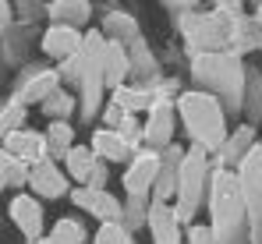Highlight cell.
Here are the masks:
<instances>
[{"instance_id":"cell-13","label":"cell","mask_w":262,"mask_h":244,"mask_svg":"<svg viewBox=\"0 0 262 244\" xmlns=\"http://www.w3.org/2000/svg\"><path fill=\"white\" fill-rule=\"evenodd\" d=\"M0 149H4V152H11L14 160H21L25 166H36V163L50 160L46 131H36V127H21V131H14V135H7Z\"/></svg>"},{"instance_id":"cell-30","label":"cell","mask_w":262,"mask_h":244,"mask_svg":"<svg viewBox=\"0 0 262 244\" xmlns=\"http://www.w3.org/2000/svg\"><path fill=\"white\" fill-rule=\"evenodd\" d=\"M39 110H43L46 121H68V117H71V114L78 110V99H75V96H71L68 88H60V92H53V96L46 99Z\"/></svg>"},{"instance_id":"cell-23","label":"cell","mask_w":262,"mask_h":244,"mask_svg":"<svg viewBox=\"0 0 262 244\" xmlns=\"http://www.w3.org/2000/svg\"><path fill=\"white\" fill-rule=\"evenodd\" d=\"M46 145H50V160H68V152L78 145L75 142V124L68 121H50L46 124Z\"/></svg>"},{"instance_id":"cell-10","label":"cell","mask_w":262,"mask_h":244,"mask_svg":"<svg viewBox=\"0 0 262 244\" xmlns=\"http://www.w3.org/2000/svg\"><path fill=\"white\" fill-rule=\"evenodd\" d=\"M64 88V81H60V71L57 68H39V64H32L21 81H18V88H14V99L18 103H25V106H43L46 99L53 96V92H60Z\"/></svg>"},{"instance_id":"cell-28","label":"cell","mask_w":262,"mask_h":244,"mask_svg":"<svg viewBox=\"0 0 262 244\" xmlns=\"http://www.w3.org/2000/svg\"><path fill=\"white\" fill-rule=\"evenodd\" d=\"M29 170L32 166H25L21 160H14L11 152L0 149V191L4 188H25L29 184Z\"/></svg>"},{"instance_id":"cell-25","label":"cell","mask_w":262,"mask_h":244,"mask_svg":"<svg viewBox=\"0 0 262 244\" xmlns=\"http://www.w3.org/2000/svg\"><path fill=\"white\" fill-rule=\"evenodd\" d=\"M110 99L117 103V106H124L131 117H138L142 110L149 114V106L156 103V96H152V88H145V85H121L117 92H110Z\"/></svg>"},{"instance_id":"cell-6","label":"cell","mask_w":262,"mask_h":244,"mask_svg":"<svg viewBox=\"0 0 262 244\" xmlns=\"http://www.w3.org/2000/svg\"><path fill=\"white\" fill-rule=\"evenodd\" d=\"M160 166H163V152H152V149H138L131 163L121 173V188L128 198H145L152 202V188L160 181Z\"/></svg>"},{"instance_id":"cell-34","label":"cell","mask_w":262,"mask_h":244,"mask_svg":"<svg viewBox=\"0 0 262 244\" xmlns=\"http://www.w3.org/2000/svg\"><path fill=\"white\" fill-rule=\"evenodd\" d=\"M106 184H110V166L99 160V163H96V170L89 173V184H85V188H96V191H110Z\"/></svg>"},{"instance_id":"cell-29","label":"cell","mask_w":262,"mask_h":244,"mask_svg":"<svg viewBox=\"0 0 262 244\" xmlns=\"http://www.w3.org/2000/svg\"><path fill=\"white\" fill-rule=\"evenodd\" d=\"M245 124H255L262 121V75L255 68H248V88H245Z\"/></svg>"},{"instance_id":"cell-16","label":"cell","mask_w":262,"mask_h":244,"mask_svg":"<svg viewBox=\"0 0 262 244\" xmlns=\"http://www.w3.org/2000/svg\"><path fill=\"white\" fill-rule=\"evenodd\" d=\"M82 39H85V32H78V29H68V25H46L43 36H39V50H43L50 60L64 64V60H71V57L82 50Z\"/></svg>"},{"instance_id":"cell-4","label":"cell","mask_w":262,"mask_h":244,"mask_svg":"<svg viewBox=\"0 0 262 244\" xmlns=\"http://www.w3.org/2000/svg\"><path fill=\"white\" fill-rule=\"evenodd\" d=\"M213 166H209V152L191 145L188 156H184V166H181V188H177V202L174 212L181 219V227H195V216L202 205H209V188H213Z\"/></svg>"},{"instance_id":"cell-31","label":"cell","mask_w":262,"mask_h":244,"mask_svg":"<svg viewBox=\"0 0 262 244\" xmlns=\"http://www.w3.org/2000/svg\"><path fill=\"white\" fill-rule=\"evenodd\" d=\"M121 223L128 227L131 234H135L138 227H149V202H145V198H128V202H124V216H121Z\"/></svg>"},{"instance_id":"cell-11","label":"cell","mask_w":262,"mask_h":244,"mask_svg":"<svg viewBox=\"0 0 262 244\" xmlns=\"http://www.w3.org/2000/svg\"><path fill=\"white\" fill-rule=\"evenodd\" d=\"M29 188L39 202H50V198H64L71 195V177L64 173V166L57 160H43L29 170Z\"/></svg>"},{"instance_id":"cell-22","label":"cell","mask_w":262,"mask_h":244,"mask_svg":"<svg viewBox=\"0 0 262 244\" xmlns=\"http://www.w3.org/2000/svg\"><path fill=\"white\" fill-rule=\"evenodd\" d=\"M255 46H259V18H248V14L234 18V25H230V50H227V53L245 57V53L255 50Z\"/></svg>"},{"instance_id":"cell-19","label":"cell","mask_w":262,"mask_h":244,"mask_svg":"<svg viewBox=\"0 0 262 244\" xmlns=\"http://www.w3.org/2000/svg\"><path fill=\"white\" fill-rule=\"evenodd\" d=\"M255 145H259V135H255V127H252V124L234 127V131H230V138H227V145L216 152L220 166H223V170H237V166L245 163V156H248Z\"/></svg>"},{"instance_id":"cell-8","label":"cell","mask_w":262,"mask_h":244,"mask_svg":"<svg viewBox=\"0 0 262 244\" xmlns=\"http://www.w3.org/2000/svg\"><path fill=\"white\" fill-rule=\"evenodd\" d=\"M234 173L241 181V195H245V205H248L252 234H255V241H262V142L245 156V163Z\"/></svg>"},{"instance_id":"cell-3","label":"cell","mask_w":262,"mask_h":244,"mask_svg":"<svg viewBox=\"0 0 262 244\" xmlns=\"http://www.w3.org/2000/svg\"><path fill=\"white\" fill-rule=\"evenodd\" d=\"M245 223H248V205L241 195V181H237L234 170L216 166L213 188H209V227L220 237V244H230L241 234Z\"/></svg>"},{"instance_id":"cell-18","label":"cell","mask_w":262,"mask_h":244,"mask_svg":"<svg viewBox=\"0 0 262 244\" xmlns=\"http://www.w3.org/2000/svg\"><path fill=\"white\" fill-rule=\"evenodd\" d=\"M106 92V78H103V68H89V75L78 85V114L82 121H92V117H103V96Z\"/></svg>"},{"instance_id":"cell-1","label":"cell","mask_w":262,"mask_h":244,"mask_svg":"<svg viewBox=\"0 0 262 244\" xmlns=\"http://www.w3.org/2000/svg\"><path fill=\"white\" fill-rule=\"evenodd\" d=\"M177 121L188 131L191 145L206 149L209 156L220 152L230 138V124H227V106L220 103L213 92L202 88H188L177 96Z\"/></svg>"},{"instance_id":"cell-7","label":"cell","mask_w":262,"mask_h":244,"mask_svg":"<svg viewBox=\"0 0 262 244\" xmlns=\"http://www.w3.org/2000/svg\"><path fill=\"white\" fill-rule=\"evenodd\" d=\"M177 103L167 96H156V103L149 106L145 124H142V145L152 152H163L174 145V131H177Z\"/></svg>"},{"instance_id":"cell-2","label":"cell","mask_w":262,"mask_h":244,"mask_svg":"<svg viewBox=\"0 0 262 244\" xmlns=\"http://www.w3.org/2000/svg\"><path fill=\"white\" fill-rule=\"evenodd\" d=\"M191 78L202 92H213L227 114L245 110V88H248V68L234 53H199L191 57Z\"/></svg>"},{"instance_id":"cell-33","label":"cell","mask_w":262,"mask_h":244,"mask_svg":"<svg viewBox=\"0 0 262 244\" xmlns=\"http://www.w3.org/2000/svg\"><path fill=\"white\" fill-rule=\"evenodd\" d=\"M184 244H220V237L213 234V227H209V223H195V227H188Z\"/></svg>"},{"instance_id":"cell-27","label":"cell","mask_w":262,"mask_h":244,"mask_svg":"<svg viewBox=\"0 0 262 244\" xmlns=\"http://www.w3.org/2000/svg\"><path fill=\"white\" fill-rule=\"evenodd\" d=\"M25 124H29V106H25V103H18L14 96H11V99H4V103H0V145H4V138H7V135L21 131Z\"/></svg>"},{"instance_id":"cell-12","label":"cell","mask_w":262,"mask_h":244,"mask_svg":"<svg viewBox=\"0 0 262 244\" xmlns=\"http://www.w3.org/2000/svg\"><path fill=\"white\" fill-rule=\"evenodd\" d=\"M71 202L78 205L82 212H89L92 219H99V223H121V216H124V202H121L114 191L75 188V191H71Z\"/></svg>"},{"instance_id":"cell-37","label":"cell","mask_w":262,"mask_h":244,"mask_svg":"<svg viewBox=\"0 0 262 244\" xmlns=\"http://www.w3.org/2000/svg\"><path fill=\"white\" fill-rule=\"evenodd\" d=\"M259 18H262V11H259Z\"/></svg>"},{"instance_id":"cell-20","label":"cell","mask_w":262,"mask_h":244,"mask_svg":"<svg viewBox=\"0 0 262 244\" xmlns=\"http://www.w3.org/2000/svg\"><path fill=\"white\" fill-rule=\"evenodd\" d=\"M103 78H106V88L117 92L121 85H128L131 78V53L124 42H106V57H103Z\"/></svg>"},{"instance_id":"cell-15","label":"cell","mask_w":262,"mask_h":244,"mask_svg":"<svg viewBox=\"0 0 262 244\" xmlns=\"http://www.w3.org/2000/svg\"><path fill=\"white\" fill-rule=\"evenodd\" d=\"M89 149L106 163V166H121V163L128 166L131 156L138 152L128 138L121 135V131H110V127H96V131H92V138H89Z\"/></svg>"},{"instance_id":"cell-35","label":"cell","mask_w":262,"mask_h":244,"mask_svg":"<svg viewBox=\"0 0 262 244\" xmlns=\"http://www.w3.org/2000/svg\"><path fill=\"white\" fill-rule=\"evenodd\" d=\"M11 25H14V7H11L7 0H0V42L11 32Z\"/></svg>"},{"instance_id":"cell-21","label":"cell","mask_w":262,"mask_h":244,"mask_svg":"<svg viewBox=\"0 0 262 244\" xmlns=\"http://www.w3.org/2000/svg\"><path fill=\"white\" fill-rule=\"evenodd\" d=\"M46 14H50V25H68V29H78L89 25L92 18V4L85 0H57V4H46Z\"/></svg>"},{"instance_id":"cell-36","label":"cell","mask_w":262,"mask_h":244,"mask_svg":"<svg viewBox=\"0 0 262 244\" xmlns=\"http://www.w3.org/2000/svg\"><path fill=\"white\" fill-rule=\"evenodd\" d=\"M36 244H43V241H36Z\"/></svg>"},{"instance_id":"cell-17","label":"cell","mask_w":262,"mask_h":244,"mask_svg":"<svg viewBox=\"0 0 262 244\" xmlns=\"http://www.w3.org/2000/svg\"><path fill=\"white\" fill-rule=\"evenodd\" d=\"M184 227L177 219L174 205H163V202H149V237L152 244H184Z\"/></svg>"},{"instance_id":"cell-14","label":"cell","mask_w":262,"mask_h":244,"mask_svg":"<svg viewBox=\"0 0 262 244\" xmlns=\"http://www.w3.org/2000/svg\"><path fill=\"white\" fill-rule=\"evenodd\" d=\"M184 156H188V149H181L177 142L170 145V149H163V166H160V181H156V188H152V202H163V205H174L177 202Z\"/></svg>"},{"instance_id":"cell-24","label":"cell","mask_w":262,"mask_h":244,"mask_svg":"<svg viewBox=\"0 0 262 244\" xmlns=\"http://www.w3.org/2000/svg\"><path fill=\"white\" fill-rule=\"evenodd\" d=\"M96 163H99V156H96L89 145H75V149L68 152V160H64V173H68L78 188H85V184H89V173L96 170Z\"/></svg>"},{"instance_id":"cell-9","label":"cell","mask_w":262,"mask_h":244,"mask_svg":"<svg viewBox=\"0 0 262 244\" xmlns=\"http://www.w3.org/2000/svg\"><path fill=\"white\" fill-rule=\"evenodd\" d=\"M7 216L14 223V230L25 237V244H36L43 241V227H46V212H43V202L32 195V191H18L11 205H7Z\"/></svg>"},{"instance_id":"cell-5","label":"cell","mask_w":262,"mask_h":244,"mask_svg":"<svg viewBox=\"0 0 262 244\" xmlns=\"http://www.w3.org/2000/svg\"><path fill=\"white\" fill-rule=\"evenodd\" d=\"M230 25H234V18H227L223 11H191V14H184L181 29H184L191 57L227 53L230 50Z\"/></svg>"},{"instance_id":"cell-26","label":"cell","mask_w":262,"mask_h":244,"mask_svg":"<svg viewBox=\"0 0 262 244\" xmlns=\"http://www.w3.org/2000/svg\"><path fill=\"white\" fill-rule=\"evenodd\" d=\"M43 244H89V234H85V227H82V219L60 216V219L46 230Z\"/></svg>"},{"instance_id":"cell-32","label":"cell","mask_w":262,"mask_h":244,"mask_svg":"<svg viewBox=\"0 0 262 244\" xmlns=\"http://www.w3.org/2000/svg\"><path fill=\"white\" fill-rule=\"evenodd\" d=\"M92 244H135V237H131V230L124 223H99Z\"/></svg>"}]
</instances>
